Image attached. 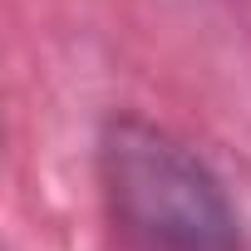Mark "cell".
I'll return each instance as SVG.
<instances>
[{
    "instance_id": "cell-1",
    "label": "cell",
    "mask_w": 251,
    "mask_h": 251,
    "mask_svg": "<svg viewBox=\"0 0 251 251\" xmlns=\"http://www.w3.org/2000/svg\"><path fill=\"white\" fill-rule=\"evenodd\" d=\"M99 187L133 251H241V217L222 177L153 118L113 113L103 123Z\"/></svg>"
}]
</instances>
